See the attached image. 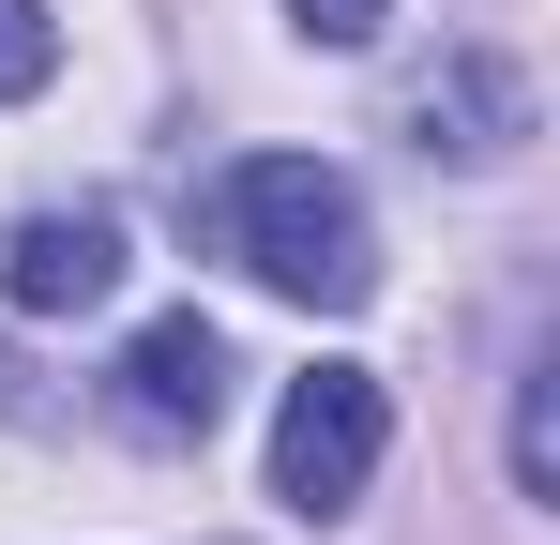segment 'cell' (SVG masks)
Segmentation results:
<instances>
[{"label":"cell","mask_w":560,"mask_h":545,"mask_svg":"<svg viewBox=\"0 0 560 545\" xmlns=\"http://www.w3.org/2000/svg\"><path fill=\"white\" fill-rule=\"evenodd\" d=\"M228 258L288 288V303H318V318H349L378 288V243H364V197L349 167H318V152H258V167H228Z\"/></svg>","instance_id":"1"},{"label":"cell","mask_w":560,"mask_h":545,"mask_svg":"<svg viewBox=\"0 0 560 545\" xmlns=\"http://www.w3.org/2000/svg\"><path fill=\"white\" fill-rule=\"evenodd\" d=\"M378 440H394V409H378L364 363L288 379V409H273V500L288 515H349V500L378 485Z\"/></svg>","instance_id":"2"},{"label":"cell","mask_w":560,"mask_h":545,"mask_svg":"<svg viewBox=\"0 0 560 545\" xmlns=\"http://www.w3.org/2000/svg\"><path fill=\"white\" fill-rule=\"evenodd\" d=\"M106 288H121V212H31L0 243V303L15 318H92Z\"/></svg>","instance_id":"3"},{"label":"cell","mask_w":560,"mask_h":545,"mask_svg":"<svg viewBox=\"0 0 560 545\" xmlns=\"http://www.w3.org/2000/svg\"><path fill=\"white\" fill-rule=\"evenodd\" d=\"M212 409H228V334L212 318H152L121 349V425L137 440H212Z\"/></svg>","instance_id":"4"},{"label":"cell","mask_w":560,"mask_h":545,"mask_svg":"<svg viewBox=\"0 0 560 545\" xmlns=\"http://www.w3.org/2000/svg\"><path fill=\"white\" fill-rule=\"evenodd\" d=\"M409 137H424V152H455V167H500V152L530 137V77H515L500 46H455L440 77L409 91Z\"/></svg>","instance_id":"5"},{"label":"cell","mask_w":560,"mask_h":545,"mask_svg":"<svg viewBox=\"0 0 560 545\" xmlns=\"http://www.w3.org/2000/svg\"><path fill=\"white\" fill-rule=\"evenodd\" d=\"M515 485H530V500H560V394H546V363L515 379Z\"/></svg>","instance_id":"6"},{"label":"cell","mask_w":560,"mask_h":545,"mask_svg":"<svg viewBox=\"0 0 560 545\" xmlns=\"http://www.w3.org/2000/svg\"><path fill=\"white\" fill-rule=\"evenodd\" d=\"M46 77H61V31L31 0H0V91H46Z\"/></svg>","instance_id":"7"},{"label":"cell","mask_w":560,"mask_h":545,"mask_svg":"<svg viewBox=\"0 0 560 545\" xmlns=\"http://www.w3.org/2000/svg\"><path fill=\"white\" fill-rule=\"evenodd\" d=\"M288 15H303L318 46H378V15H394V0H288Z\"/></svg>","instance_id":"8"}]
</instances>
